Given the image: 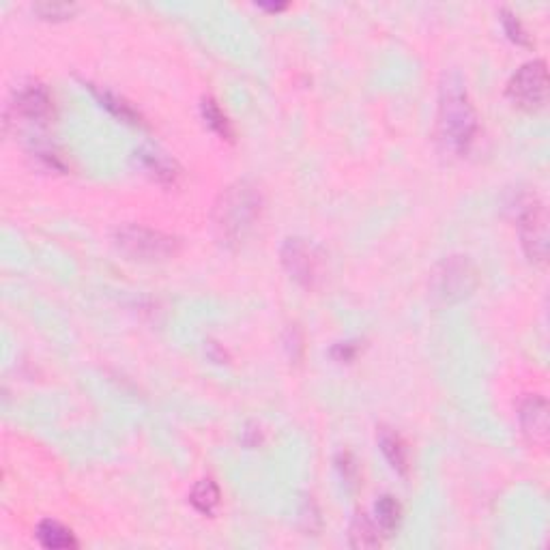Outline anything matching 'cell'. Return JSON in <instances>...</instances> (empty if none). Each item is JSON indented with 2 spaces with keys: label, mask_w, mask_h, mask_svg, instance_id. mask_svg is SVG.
I'll return each mask as SVG.
<instances>
[{
  "label": "cell",
  "mask_w": 550,
  "mask_h": 550,
  "mask_svg": "<svg viewBox=\"0 0 550 550\" xmlns=\"http://www.w3.org/2000/svg\"><path fill=\"white\" fill-rule=\"evenodd\" d=\"M265 201L259 185L251 181H234L219 193L213 207V230L219 243L239 248L254 233L263 216Z\"/></svg>",
  "instance_id": "cell-1"
},
{
  "label": "cell",
  "mask_w": 550,
  "mask_h": 550,
  "mask_svg": "<svg viewBox=\"0 0 550 550\" xmlns=\"http://www.w3.org/2000/svg\"><path fill=\"white\" fill-rule=\"evenodd\" d=\"M478 112L460 76H445L439 91L437 129L443 146L456 155L467 153L478 135Z\"/></svg>",
  "instance_id": "cell-2"
},
{
  "label": "cell",
  "mask_w": 550,
  "mask_h": 550,
  "mask_svg": "<svg viewBox=\"0 0 550 550\" xmlns=\"http://www.w3.org/2000/svg\"><path fill=\"white\" fill-rule=\"evenodd\" d=\"M480 284V274L469 256H447L434 265L428 280L431 300L437 306H456L469 300Z\"/></svg>",
  "instance_id": "cell-3"
},
{
  "label": "cell",
  "mask_w": 550,
  "mask_h": 550,
  "mask_svg": "<svg viewBox=\"0 0 550 550\" xmlns=\"http://www.w3.org/2000/svg\"><path fill=\"white\" fill-rule=\"evenodd\" d=\"M114 245L129 260H140V263H164L175 259L181 250V241L176 237L140 224L120 226L114 233Z\"/></svg>",
  "instance_id": "cell-4"
},
{
  "label": "cell",
  "mask_w": 550,
  "mask_h": 550,
  "mask_svg": "<svg viewBox=\"0 0 550 550\" xmlns=\"http://www.w3.org/2000/svg\"><path fill=\"white\" fill-rule=\"evenodd\" d=\"M505 95L516 108L533 112L546 103L548 97V70L542 59L529 61L510 78Z\"/></svg>",
  "instance_id": "cell-5"
},
{
  "label": "cell",
  "mask_w": 550,
  "mask_h": 550,
  "mask_svg": "<svg viewBox=\"0 0 550 550\" xmlns=\"http://www.w3.org/2000/svg\"><path fill=\"white\" fill-rule=\"evenodd\" d=\"M280 259L291 280L303 288H314L323 277V254L310 241L301 237L286 239L280 250Z\"/></svg>",
  "instance_id": "cell-6"
},
{
  "label": "cell",
  "mask_w": 550,
  "mask_h": 550,
  "mask_svg": "<svg viewBox=\"0 0 550 550\" xmlns=\"http://www.w3.org/2000/svg\"><path fill=\"white\" fill-rule=\"evenodd\" d=\"M518 233L527 259L536 265L546 263L548 256V216L544 204L533 198L518 216Z\"/></svg>",
  "instance_id": "cell-7"
},
{
  "label": "cell",
  "mask_w": 550,
  "mask_h": 550,
  "mask_svg": "<svg viewBox=\"0 0 550 550\" xmlns=\"http://www.w3.org/2000/svg\"><path fill=\"white\" fill-rule=\"evenodd\" d=\"M15 117L29 120V123H48L54 114V106H52V97L48 88L39 82H26L18 86L12 103Z\"/></svg>",
  "instance_id": "cell-8"
},
{
  "label": "cell",
  "mask_w": 550,
  "mask_h": 550,
  "mask_svg": "<svg viewBox=\"0 0 550 550\" xmlns=\"http://www.w3.org/2000/svg\"><path fill=\"white\" fill-rule=\"evenodd\" d=\"M518 422L529 443L544 447L548 443L550 432V408L546 398L538 394H527L522 398L518 402Z\"/></svg>",
  "instance_id": "cell-9"
},
{
  "label": "cell",
  "mask_w": 550,
  "mask_h": 550,
  "mask_svg": "<svg viewBox=\"0 0 550 550\" xmlns=\"http://www.w3.org/2000/svg\"><path fill=\"white\" fill-rule=\"evenodd\" d=\"M135 160L140 161L146 175L157 183H161V185H176V181H179L181 170L170 157L157 153L153 149H140L135 153Z\"/></svg>",
  "instance_id": "cell-10"
},
{
  "label": "cell",
  "mask_w": 550,
  "mask_h": 550,
  "mask_svg": "<svg viewBox=\"0 0 550 550\" xmlns=\"http://www.w3.org/2000/svg\"><path fill=\"white\" fill-rule=\"evenodd\" d=\"M379 447L383 452L385 460L390 463V467L396 471V473L406 475L408 473V449L405 439L400 437L396 431L391 428H381L379 431Z\"/></svg>",
  "instance_id": "cell-11"
},
{
  "label": "cell",
  "mask_w": 550,
  "mask_h": 550,
  "mask_svg": "<svg viewBox=\"0 0 550 550\" xmlns=\"http://www.w3.org/2000/svg\"><path fill=\"white\" fill-rule=\"evenodd\" d=\"M35 538L41 546L48 550H67L78 546V539L71 529L61 525L59 521H52V518H45L37 525Z\"/></svg>",
  "instance_id": "cell-12"
},
{
  "label": "cell",
  "mask_w": 550,
  "mask_h": 550,
  "mask_svg": "<svg viewBox=\"0 0 550 550\" xmlns=\"http://www.w3.org/2000/svg\"><path fill=\"white\" fill-rule=\"evenodd\" d=\"M381 533L383 529L379 527V522L372 521L365 512H359L349 527V542L353 548H379L383 544Z\"/></svg>",
  "instance_id": "cell-13"
},
{
  "label": "cell",
  "mask_w": 550,
  "mask_h": 550,
  "mask_svg": "<svg viewBox=\"0 0 550 550\" xmlns=\"http://www.w3.org/2000/svg\"><path fill=\"white\" fill-rule=\"evenodd\" d=\"M219 501H222V495H219L218 484L209 478L196 481V486H193L190 492V503L193 505V510L201 512L204 516L216 514Z\"/></svg>",
  "instance_id": "cell-14"
},
{
  "label": "cell",
  "mask_w": 550,
  "mask_h": 550,
  "mask_svg": "<svg viewBox=\"0 0 550 550\" xmlns=\"http://www.w3.org/2000/svg\"><path fill=\"white\" fill-rule=\"evenodd\" d=\"M201 114L202 120L207 123V127L211 129L213 134H218L222 140H233L234 132H233V125H230V120L226 114H224V110L219 108V103L213 97H202L201 102Z\"/></svg>",
  "instance_id": "cell-15"
},
{
  "label": "cell",
  "mask_w": 550,
  "mask_h": 550,
  "mask_svg": "<svg viewBox=\"0 0 550 550\" xmlns=\"http://www.w3.org/2000/svg\"><path fill=\"white\" fill-rule=\"evenodd\" d=\"M91 88H93V93H95V97L99 99V103H102L106 110H110L114 117L125 120V123H132V125L143 123L140 114L132 108V103L125 102L123 97L114 95V93H110V91H102V88H95V86H91Z\"/></svg>",
  "instance_id": "cell-16"
},
{
  "label": "cell",
  "mask_w": 550,
  "mask_h": 550,
  "mask_svg": "<svg viewBox=\"0 0 550 550\" xmlns=\"http://www.w3.org/2000/svg\"><path fill=\"white\" fill-rule=\"evenodd\" d=\"M374 516H376V522H379V527L383 529L385 536H390L391 531H396V529L400 527V521H402L400 503H398L394 497L383 495L379 501H376Z\"/></svg>",
  "instance_id": "cell-17"
},
{
  "label": "cell",
  "mask_w": 550,
  "mask_h": 550,
  "mask_svg": "<svg viewBox=\"0 0 550 550\" xmlns=\"http://www.w3.org/2000/svg\"><path fill=\"white\" fill-rule=\"evenodd\" d=\"M501 22H503V29H505L507 37H510V39L514 41V44H518V45H531V39H529L527 30L522 29L521 20H518L514 13L507 12V9H503V12H501Z\"/></svg>",
  "instance_id": "cell-18"
},
{
  "label": "cell",
  "mask_w": 550,
  "mask_h": 550,
  "mask_svg": "<svg viewBox=\"0 0 550 550\" xmlns=\"http://www.w3.org/2000/svg\"><path fill=\"white\" fill-rule=\"evenodd\" d=\"M33 9L35 13H39L44 20H67L76 12V7L67 3H41L35 4Z\"/></svg>",
  "instance_id": "cell-19"
},
{
  "label": "cell",
  "mask_w": 550,
  "mask_h": 550,
  "mask_svg": "<svg viewBox=\"0 0 550 550\" xmlns=\"http://www.w3.org/2000/svg\"><path fill=\"white\" fill-rule=\"evenodd\" d=\"M241 441H243L245 447H259V445H263L265 437H263V431H260V426H256V423H248V426L243 428V434H241Z\"/></svg>",
  "instance_id": "cell-20"
},
{
  "label": "cell",
  "mask_w": 550,
  "mask_h": 550,
  "mask_svg": "<svg viewBox=\"0 0 550 550\" xmlns=\"http://www.w3.org/2000/svg\"><path fill=\"white\" fill-rule=\"evenodd\" d=\"M332 355L333 359L338 361H353L355 355H357V347H355L353 342H340L333 347Z\"/></svg>",
  "instance_id": "cell-21"
},
{
  "label": "cell",
  "mask_w": 550,
  "mask_h": 550,
  "mask_svg": "<svg viewBox=\"0 0 550 550\" xmlns=\"http://www.w3.org/2000/svg\"><path fill=\"white\" fill-rule=\"evenodd\" d=\"M259 7H260V9H267V12H274V13H275V12H284L286 4H277V3H275V4H274V3H271V4H265V3H260Z\"/></svg>",
  "instance_id": "cell-22"
}]
</instances>
